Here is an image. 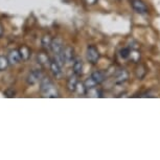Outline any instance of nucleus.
Returning <instances> with one entry per match:
<instances>
[{"mask_svg": "<svg viewBox=\"0 0 160 160\" xmlns=\"http://www.w3.org/2000/svg\"><path fill=\"white\" fill-rule=\"evenodd\" d=\"M63 58H64L65 64H72L74 61V50L70 46H66L63 50Z\"/></svg>", "mask_w": 160, "mask_h": 160, "instance_id": "obj_6", "label": "nucleus"}, {"mask_svg": "<svg viewBox=\"0 0 160 160\" xmlns=\"http://www.w3.org/2000/svg\"><path fill=\"white\" fill-rule=\"evenodd\" d=\"M85 1L87 2V3L88 4H90V5H92V4H94L96 1H98V0H85Z\"/></svg>", "mask_w": 160, "mask_h": 160, "instance_id": "obj_21", "label": "nucleus"}, {"mask_svg": "<svg viewBox=\"0 0 160 160\" xmlns=\"http://www.w3.org/2000/svg\"><path fill=\"white\" fill-rule=\"evenodd\" d=\"M37 59H38V63H39V64H41V65H47V64H49V63H50V60H49V58H48V56L46 55V53H44V52L39 53Z\"/></svg>", "mask_w": 160, "mask_h": 160, "instance_id": "obj_15", "label": "nucleus"}, {"mask_svg": "<svg viewBox=\"0 0 160 160\" xmlns=\"http://www.w3.org/2000/svg\"><path fill=\"white\" fill-rule=\"evenodd\" d=\"M130 57H131V59L134 62H137V61H139V59H140V53L137 52V51H131Z\"/></svg>", "mask_w": 160, "mask_h": 160, "instance_id": "obj_19", "label": "nucleus"}, {"mask_svg": "<svg viewBox=\"0 0 160 160\" xmlns=\"http://www.w3.org/2000/svg\"><path fill=\"white\" fill-rule=\"evenodd\" d=\"M84 85H85L86 87V89L87 90H89V89H93V88H95V86L98 85L95 82H94V80L90 77L89 78H87V80L85 81V83H84Z\"/></svg>", "mask_w": 160, "mask_h": 160, "instance_id": "obj_17", "label": "nucleus"}, {"mask_svg": "<svg viewBox=\"0 0 160 160\" xmlns=\"http://www.w3.org/2000/svg\"><path fill=\"white\" fill-rule=\"evenodd\" d=\"M86 57H87V60H88L90 63L95 64L99 60V51L98 50V48H96L94 45H89V46L87 47Z\"/></svg>", "mask_w": 160, "mask_h": 160, "instance_id": "obj_2", "label": "nucleus"}, {"mask_svg": "<svg viewBox=\"0 0 160 160\" xmlns=\"http://www.w3.org/2000/svg\"><path fill=\"white\" fill-rule=\"evenodd\" d=\"M130 53H131V50H130L129 48H122V49L120 50V57H122V59L129 58Z\"/></svg>", "mask_w": 160, "mask_h": 160, "instance_id": "obj_18", "label": "nucleus"}, {"mask_svg": "<svg viewBox=\"0 0 160 160\" xmlns=\"http://www.w3.org/2000/svg\"><path fill=\"white\" fill-rule=\"evenodd\" d=\"M51 42H52V39L50 38L49 35H45V36L42 37L41 44H42V46H43V48H45V49H50Z\"/></svg>", "mask_w": 160, "mask_h": 160, "instance_id": "obj_13", "label": "nucleus"}, {"mask_svg": "<svg viewBox=\"0 0 160 160\" xmlns=\"http://www.w3.org/2000/svg\"><path fill=\"white\" fill-rule=\"evenodd\" d=\"M4 94L8 96V98H13V96H15V91L11 92V90H7V91L4 92Z\"/></svg>", "mask_w": 160, "mask_h": 160, "instance_id": "obj_20", "label": "nucleus"}, {"mask_svg": "<svg viewBox=\"0 0 160 160\" xmlns=\"http://www.w3.org/2000/svg\"><path fill=\"white\" fill-rule=\"evenodd\" d=\"M42 72L39 69H34L28 73V78H26V82H28V85H35L37 84L39 81L42 80Z\"/></svg>", "mask_w": 160, "mask_h": 160, "instance_id": "obj_3", "label": "nucleus"}, {"mask_svg": "<svg viewBox=\"0 0 160 160\" xmlns=\"http://www.w3.org/2000/svg\"><path fill=\"white\" fill-rule=\"evenodd\" d=\"M50 49L53 51V53H55L56 56H62L63 55V50H64V45H63V41L60 38L52 39Z\"/></svg>", "mask_w": 160, "mask_h": 160, "instance_id": "obj_4", "label": "nucleus"}, {"mask_svg": "<svg viewBox=\"0 0 160 160\" xmlns=\"http://www.w3.org/2000/svg\"><path fill=\"white\" fill-rule=\"evenodd\" d=\"M72 68H73V73H75L77 75H81L83 72V61L81 59H74L73 61V66H72Z\"/></svg>", "mask_w": 160, "mask_h": 160, "instance_id": "obj_11", "label": "nucleus"}, {"mask_svg": "<svg viewBox=\"0 0 160 160\" xmlns=\"http://www.w3.org/2000/svg\"><path fill=\"white\" fill-rule=\"evenodd\" d=\"M128 78H129L128 71L125 70V69H120V70H118L116 72L114 81H115L116 84H122V83H125L127 80H128Z\"/></svg>", "mask_w": 160, "mask_h": 160, "instance_id": "obj_10", "label": "nucleus"}, {"mask_svg": "<svg viewBox=\"0 0 160 160\" xmlns=\"http://www.w3.org/2000/svg\"><path fill=\"white\" fill-rule=\"evenodd\" d=\"M131 4H132V8H134L137 13L147 14L148 8H147V5L143 3V1H141V0H131Z\"/></svg>", "mask_w": 160, "mask_h": 160, "instance_id": "obj_7", "label": "nucleus"}, {"mask_svg": "<svg viewBox=\"0 0 160 160\" xmlns=\"http://www.w3.org/2000/svg\"><path fill=\"white\" fill-rule=\"evenodd\" d=\"M49 66H50L51 73L53 74V77H55L56 78H61L62 75H63L62 66L60 65L56 60H51L50 63H49Z\"/></svg>", "mask_w": 160, "mask_h": 160, "instance_id": "obj_5", "label": "nucleus"}, {"mask_svg": "<svg viewBox=\"0 0 160 160\" xmlns=\"http://www.w3.org/2000/svg\"><path fill=\"white\" fill-rule=\"evenodd\" d=\"M8 62H10L11 65H16L18 63H20V61L22 60L19 50H17V49L11 50L8 56Z\"/></svg>", "mask_w": 160, "mask_h": 160, "instance_id": "obj_8", "label": "nucleus"}, {"mask_svg": "<svg viewBox=\"0 0 160 160\" xmlns=\"http://www.w3.org/2000/svg\"><path fill=\"white\" fill-rule=\"evenodd\" d=\"M8 65H10V62H8V59L5 58L3 56H0V71L5 70Z\"/></svg>", "mask_w": 160, "mask_h": 160, "instance_id": "obj_16", "label": "nucleus"}, {"mask_svg": "<svg viewBox=\"0 0 160 160\" xmlns=\"http://www.w3.org/2000/svg\"><path fill=\"white\" fill-rule=\"evenodd\" d=\"M19 52L21 55V58H22V60H24V61H26V60L29 58V55H31V50H29L28 47L25 46V45H23V46H21L19 48Z\"/></svg>", "mask_w": 160, "mask_h": 160, "instance_id": "obj_14", "label": "nucleus"}, {"mask_svg": "<svg viewBox=\"0 0 160 160\" xmlns=\"http://www.w3.org/2000/svg\"><path fill=\"white\" fill-rule=\"evenodd\" d=\"M91 78L94 80V82L98 84H98H102L106 80V75H105L104 72L98 71V70L93 72V73L91 74Z\"/></svg>", "mask_w": 160, "mask_h": 160, "instance_id": "obj_12", "label": "nucleus"}, {"mask_svg": "<svg viewBox=\"0 0 160 160\" xmlns=\"http://www.w3.org/2000/svg\"><path fill=\"white\" fill-rule=\"evenodd\" d=\"M2 35H3V26L0 23V37H2Z\"/></svg>", "mask_w": 160, "mask_h": 160, "instance_id": "obj_22", "label": "nucleus"}, {"mask_svg": "<svg viewBox=\"0 0 160 160\" xmlns=\"http://www.w3.org/2000/svg\"><path fill=\"white\" fill-rule=\"evenodd\" d=\"M78 75H77V74L74 73V74L70 75L69 78L67 80V89L70 92L77 91V87H78Z\"/></svg>", "mask_w": 160, "mask_h": 160, "instance_id": "obj_9", "label": "nucleus"}, {"mask_svg": "<svg viewBox=\"0 0 160 160\" xmlns=\"http://www.w3.org/2000/svg\"><path fill=\"white\" fill-rule=\"evenodd\" d=\"M40 91L45 98H58V90L48 78H42L40 81Z\"/></svg>", "mask_w": 160, "mask_h": 160, "instance_id": "obj_1", "label": "nucleus"}]
</instances>
